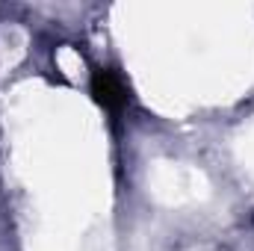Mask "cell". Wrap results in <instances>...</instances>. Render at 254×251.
<instances>
[{
	"label": "cell",
	"mask_w": 254,
	"mask_h": 251,
	"mask_svg": "<svg viewBox=\"0 0 254 251\" xmlns=\"http://www.w3.org/2000/svg\"><path fill=\"white\" fill-rule=\"evenodd\" d=\"M92 98H95V104H101L113 116H119L127 107V101H130L125 80L113 68H95V74H92Z\"/></svg>",
	"instance_id": "6da1fadb"
}]
</instances>
